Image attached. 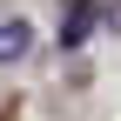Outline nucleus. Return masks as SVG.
Returning <instances> with one entry per match:
<instances>
[{
    "label": "nucleus",
    "mask_w": 121,
    "mask_h": 121,
    "mask_svg": "<svg viewBox=\"0 0 121 121\" xmlns=\"http://www.w3.org/2000/svg\"><path fill=\"white\" fill-rule=\"evenodd\" d=\"M27 47H34V27L27 20H0V60H20Z\"/></svg>",
    "instance_id": "nucleus-1"
}]
</instances>
